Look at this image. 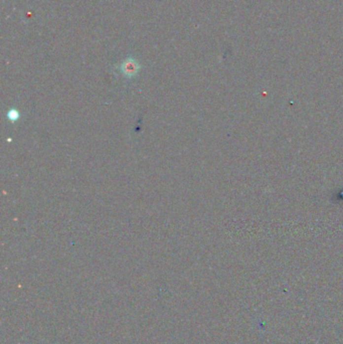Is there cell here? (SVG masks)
Here are the masks:
<instances>
[{"label":"cell","mask_w":343,"mask_h":344,"mask_svg":"<svg viewBox=\"0 0 343 344\" xmlns=\"http://www.w3.org/2000/svg\"><path fill=\"white\" fill-rule=\"evenodd\" d=\"M10 119H17L18 118V113L15 111V110H12L9 112V116H8Z\"/></svg>","instance_id":"7a4b0ae2"},{"label":"cell","mask_w":343,"mask_h":344,"mask_svg":"<svg viewBox=\"0 0 343 344\" xmlns=\"http://www.w3.org/2000/svg\"><path fill=\"white\" fill-rule=\"evenodd\" d=\"M124 72L126 73L127 76H130V75H134V73L136 72V67L134 64H126V66L124 67Z\"/></svg>","instance_id":"6da1fadb"}]
</instances>
